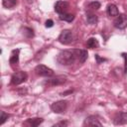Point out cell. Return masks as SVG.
I'll use <instances>...</instances> for the list:
<instances>
[{
	"label": "cell",
	"instance_id": "obj_1",
	"mask_svg": "<svg viewBox=\"0 0 127 127\" xmlns=\"http://www.w3.org/2000/svg\"><path fill=\"white\" fill-rule=\"evenodd\" d=\"M76 61L78 62L77 49L61 51L57 56V62L62 65H70L73 64Z\"/></svg>",
	"mask_w": 127,
	"mask_h": 127
},
{
	"label": "cell",
	"instance_id": "obj_2",
	"mask_svg": "<svg viewBox=\"0 0 127 127\" xmlns=\"http://www.w3.org/2000/svg\"><path fill=\"white\" fill-rule=\"evenodd\" d=\"M50 108L54 113H58V114L63 113L67 108V101L66 100H58V101L52 103Z\"/></svg>",
	"mask_w": 127,
	"mask_h": 127
},
{
	"label": "cell",
	"instance_id": "obj_3",
	"mask_svg": "<svg viewBox=\"0 0 127 127\" xmlns=\"http://www.w3.org/2000/svg\"><path fill=\"white\" fill-rule=\"evenodd\" d=\"M28 78V74L26 71H17L11 76V84L13 85H19L23 82H25Z\"/></svg>",
	"mask_w": 127,
	"mask_h": 127
},
{
	"label": "cell",
	"instance_id": "obj_4",
	"mask_svg": "<svg viewBox=\"0 0 127 127\" xmlns=\"http://www.w3.org/2000/svg\"><path fill=\"white\" fill-rule=\"evenodd\" d=\"M35 72L36 74L40 76H45V77H51L54 75V70L44 64H38L35 67Z\"/></svg>",
	"mask_w": 127,
	"mask_h": 127
},
{
	"label": "cell",
	"instance_id": "obj_5",
	"mask_svg": "<svg viewBox=\"0 0 127 127\" xmlns=\"http://www.w3.org/2000/svg\"><path fill=\"white\" fill-rule=\"evenodd\" d=\"M59 42L61 44H64V45H68L72 42L73 40V36H72V33L70 30H63L58 38Z\"/></svg>",
	"mask_w": 127,
	"mask_h": 127
},
{
	"label": "cell",
	"instance_id": "obj_6",
	"mask_svg": "<svg viewBox=\"0 0 127 127\" xmlns=\"http://www.w3.org/2000/svg\"><path fill=\"white\" fill-rule=\"evenodd\" d=\"M113 26L119 30H124L125 28H127V15L119 14L113 21Z\"/></svg>",
	"mask_w": 127,
	"mask_h": 127
},
{
	"label": "cell",
	"instance_id": "obj_7",
	"mask_svg": "<svg viewBox=\"0 0 127 127\" xmlns=\"http://www.w3.org/2000/svg\"><path fill=\"white\" fill-rule=\"evenodd\" d=\"M66 81V76L65 75H56L54 77L51 76V78L47 79L44 83L49 85V86H54V85H61Z\"/></svg>",
	"mask_w": 127,
	"mask_h": 127
},
{
	"label": "cell",
	"instance_id": "obj_8",
	"mask_svg": "<svg viewBox=\"0 0 127 127\" xmlns=\"http://www.w3.org/2000/svg\"><path fill=\"white\" fill-rule=\"evenodd\" d=\"M68 9V3L66 1H63V0H59L56 2L55 4V11L61 15V14H64V13H66Z\"/></svg>",
	"mask_w": 127,
	"mask_h": 127
},
{
	"label": "cell",
	"instance_id": "obj_9",
	"mask_svg": "<svg viewBox=\"0 0 127 127\" xmlns=\"http://www.w3.org/2000/svg\"><path fill=\"white\" fill-rule=\"evenodd\" d=\"M127 123V112H119L113 118L114 125H124Z\"/></svg>",
	"mask_w": 127,
	"mask_h": 127
},
{
	"label": "cell",
	"instance_id": "obj_10",
	"mask_svg": "<svg viewBox=\"0 0 127 127\" xmlns=\"http://www.w3.org/2000/svg\"><path fill=\"white\" fill-rule=\"evenodd\" d=\"M83 126H102L101 122L94 115L87 116L83 121Z\"/></svg>",
	"mask_w": 127,
	"mask_h": 127
},
{
	"label": "cell",
	"instance_id": "obj_11",
	"mask_svg": "<svg viewBox=\"0 0 127 127\" xmlns=\"http://www.w3.org/2000/svg\"><path fill=\"white\" fill-rule=\"evenodd\" d=\"M19 55H20V49H15L11 52V56L9 58V64L12 67L18 64L19 63Z\"/></svg>",
	"mask_w": 127,
	"mask_h": 127
},
{
	"label": "cell",
	"instance_id": "obj_12",
	"mask_svg": "<svg viewBox=\"0 0 127 127\" xmlns=\"http://www.w3.org/2000/svg\"><path fill=\"white\" fill-rule=\"evenodd\" d=\"M106 13L109 17H117L119 15V10L115 4H108L106 8Z\"/></svg>",
	"mask_w": 127,
	"mask_h": 127
},
{
	"label": "cell",
	"instance_id": "obj_13",
	"mask_svg": "<svg viewBox=\"0 0 127 127\" xmlns=\"http://www.w3.org/2000/svg\"><path fill=\"white\" fill-rule=\"evenodd\" d=\"M44 121L43 118H39V117H35V118H28L26 120V124H28L29 126H32V127H37L39 126L40 124H42Z\"/></svg>",
	"mask_w": 127,
	"mask_h": 127
},
{
	"label": "cell",
	"instance_id": "obj_14",
	"mask_svg": "<svg viewBox=\"0 0 127 127\" xmlns=\"http://www.w3.org/2000/svg\"><path fill=\"white\" fill-rule=\"evenodd\" d=\"M86 21L89 25H96L98 22V17L92 12H87L86 13Z\"/></svg>",
	"mask_w": 127,
	"mask_h": 127
},
{
	"label": "cell",
	"instance_id": "obj_15",
	"mask_svg": "<svg viewBox=\"0 0 127 127\" xmlns=\"http://www.w3.org/2000/svg\"><path fill=\"white\" fill-rule=\"evenodd\" d=\"M88 57L87 51L86 50H77V58H78V63L83 64Z\"/></svg>",
	"mask_w": 127,
	"mask_h": 127
},
{
	"label": "cell",
	"instance_id": "obj_16",
	"mask_svg": "<svg viewBox=\"0 0 127 127\" xmlns=\"http://www.w3.org/2000/svg\"><path fill=\"white\" fill-rule=\"evenodd\" d=\"M86 47L89 49H96L99 47V43L95 38H89L86 42Z\"/></svg>",
	"mask_w": 127,
	"mask_h": 127
},
{
	"label": "cell",
	"instance_id": "obj_17",
	"mask_svg": "<svg viewBox=\"0 0 127 127\" xmlns=\"http://www.w3.org/2000/svg\"><path fill=\"white\" fill-rule=\"evenodd\" d=\"M2 5L6 9H13L17 5V0H2Z\"/></svg>",
	"mask_w": 127,
	"mask_h": 127
},
{
	"label": "cell",
	"instance_id": "obj_18",
	"mask_svg": "<svg viewBox=\"0 0 127 127\" xmlns=\"http://www.w3.org/2000/svg\"><path fill=\"white\" fill-rule=\"evenodd\" d=\"M59 18H60V20H62V21H65V22L70 23V22L73 21V19H74V15L69 14V13H64V14L59 15Z\"/></svg>",
	"mask_w": 127,
	"mask_h": 127
},
{
	"label": "cell",
	"instance_id": "obj_19",
	"mask_svg": "<svg viewBox=\"0 0 127 127\" xmlns=\"http://www.w3.org/2000/svg\"><path fill=\"white\" fill-rule=\"evenodd\" d=\"M22 33H23V35L26 37V38H33L34 37V31H33V29H31V28H29V27H24V28H22Z\"/></svg>",
	"mask_w": 127,
	"mask_h": 127
},
{
	"label": "cell",
	"instance_id": "obj_20",
	"mask_svg": "<svg viewBox=\"0 0 127 127\" xmlns=\"http://www.w3.org/2000/svg\"><path fill=\"white\" fill-rule=\"evenodd\" d=\"M100 6H101L100 2H98V1H92V2H90V3L87 4V9L88 10H98L100 8Z\"/></svg>",
	"mask_w": 127,
	"mask_h": 127
},
{
	"label": "cell",
	"instance_id": "obj_21",
	"mask_svg": "<svg viewBox=\"0 0 127 127\" xmlns=\"http://www.w3.org/2000/svg\"><path fill=\"white\" fill-rule=\"evenodd\" d=\"M10 117V114H8V113H6V112H4V111H1V121H0V125H3L6 121H7V119Z\"/></svg>",
	"mask_w": 127,
	"mask_h": 127
},
{
	"label": "cell",
	"instance_id": "obj_22",
	"mask_svg": "<svg viewBox=\"0 0 127 127\" xmlns=\"http://www.w3.org/2000/svg\"><path fill=\"white\" fill-rule=\"evenodd\" d=\"M121 57L124 59V72L127 73V53H121Z\"/></svg>",
	"mask_w": 127,
	"mask_h": 127
},
{
	"label": "cell",
	"instance_id": "obj_23",
	"mask_svg": "<svg viewBox=\"0 0 127 127\" xmlns=\"http://www.w3.org/2000/svg\"><path fill=\"white\" fill-rule=\"evenodd\" d=\"M69 123H68V121H60V122H58V123H56V124H54L53 125V127H58V126H63V127H65V126H67Z\"/></svg>",
	"mask_w": 127,
	"mask_h": 127
},
{
	"label": "cell",
	"instance_id": "obj_24",
	"mask_svg": "<svg viewBox=\"0 0 127 127\" xmlns=\"http://www.w3.org/2000/svg\"><path fill=\"white\" fill-rule=\"evenodd\" d=\"M95 61H96V64H100L101 63H103V62H106L107 61V59H104V58H100L99 57V55H95Z\"/></svg>",
	"mask_w": 127,
	"mask_h": 127
},
{
	"label": "cell",
	"instance_id": "obj_25",
	"mask_svg": "<svg viewBox=\"0 0 127 127\" xmlns=\"http://www.w3.org/2000/svg\"><path fill=\"white\" fill-rule=\"evenodd\" d=\"M45 26H46L47 28H52V27L54 26V21H53V20H51V19L47 20V21H46V23H45Z\"/></svg>",
	"mask_w": 127,
	"mask_h": 127
},
{
	"label": "cell",
	"instance_id": "obj_26",
	"mask_svg": "<svg viewBox=\"0 0 127 127\" xmlns=\"http://www.w3.org/2000/svg\"><path fill=\"white\" fill-rule=\"evenodd\" d=\"M72 92V90L71 89H69V90H67V91H64V92H62L61 93V95H63V96H65L66 94H68V93H71Z\"/></svg>",
	"mask_w": 127,
	"mask_h": 127
}]
</instances>
